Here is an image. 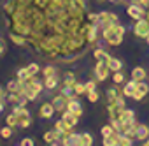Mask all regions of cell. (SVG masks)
<instances>
[{
    "label": "cell",
    "mask_w": 149,
    "mask_h": 146,
    "mask_svg": "<svg viewBox=\"0 0 149 146\" xmlns=\"http://www.w3.org/2000/svg\"><path fill=\"white\" fill-rule=\"evenodd\" d=\"M102 34H104V39L111 44V46H118L123 42V37H125V28L116 23V25H111L107 28H102Z\"/></svg>",
    "instance_id": "6da1fadb"
},
{
    "label": "cell",
    "mask_w": 149,
    "mask_h": 146,
    "mask_svg": "<svg viewBox=\"0 0 149 146\" xmlns=\"http://www.w3.org/2000/svg\"><path fill=\"white\" fill-rule=\"evenodd\" d=\"M125 109V95L114 102H107V113H109V118L111 121H118L121 118V113Z\"/></svg>",
    "instance_id": "7a4b0ae2"
},
{
    "label": "cell",
    "mask_w": 149,
    "mask_h": 146,
    "mask_svg": "<svg viewBox=\"0 0 149 146\" xmlns=\"http://www.w3.org/2000/svg\"><path fill=\"white\" fill-rule=\"evenodd\" d=\"M119 121H121V132H125L126 128H132V127H135L137 123H135V113L132 111V109H123V113H121V118H119Z\"/></svg>",
    "instance_id": "3957f363"
},
{
    "label": "cell",
    "mask_w": 149,
    "mask_h": 146,
    "mask_svg": "<svg viewBox=\"0 0 149 146\" xmlns=\"http://www.w3.org/2000/svg\"><path fill=\"white\" fill-rule=\"evenodd\" d=\"M116 23H119V21H118V16H116L114 13L104 11V13L98 14V27H100V28H107V27L116 25Z\"/></svg>",
    "instance_id": "277c9868"
},
{
    "label": "cell",
    "mask_w": 149,
    "mask_h": 146,
    "mask_svg": "<svg viewBox=\"0 0 149 146\" xmlns=\"http://www.w3.org/2000/svg\"><path fill=\"white\" fill-rule=\"evenodd\" d=\"M133 34H135L137 37L147 39V35H149V21H147L146 18L137 20V21H135V27H133Z\"/></svg>",
    "instance_id": "5b68a950"
},
{
    "label": "cell",
    "mask_w": 149,
    "mask_h": 146,
    "mask_svg": "<svg viewBox=\"0 0 149 146\" xmlns=\"http://www.w3.org/2000/svg\"><path fill=\"white\" fill-rule=\"evenodd\" d=\"M126 13H128V16L132 18V20H142V18H146V9L142 7V6H139L137 2L135 4H132V6H128V9H126Z\"/></svg>",
    "instance_id": "8992f818"
},
{
    "label": "cell",
    "mask_w": 149,
    "mask_h": 146,
    "mask_svg": "<svg viewBox=\"0 0 149 146\" xmlns=\"http://www.w3.org/2000/svg\"><path fill=\"white\" fill-rule=\"evenodd\" d=\"M95 74H97V79L98 81H105L107 79V74H109V65H107V62H97V65H95Z\"/></svg>",
    "instance_id": "52a82bcc"
},
{
    "label": "cell",
    "mask_w": 149,
    "mask_h": 146,
    "mask_svg": "<svg viewBox=\"0 0 149 146\" xmlns=\"http://www.w3.org/2000/svg\"><path fill=\"white\" fill-rule=\"evenodd\" d=\"M11 30L16 32V34H19V35H23V37H26V39L32 34V27L28 23H11Z\"/></svg>",
    "instance_id": "ba28073f"
},
{
    "label": "cell",
    "mask_w": 149,
    "mask_h": 146,
    "mask_svg": "<svg viewBox=\"0 0 149 146\" xmlns=\"http://www.w3.org/2000/svg\"><path fill=\"white\" fill-rule=\"evenodd\" d=\"M61 120H63V123L67 125V128L70 130V128H74V127L77 125V120H79V116L65 109V111H63V114H61Z\"/></svg>",
    "instance_id": "9c48e42d"
},
{
    "label": "cell",
    "mask_w": 149,
    "mask_h": 146,
    "mask_svg": "<svg viewBox=\"0 0 149 146\" xmlns=\"http://www.w3.org/2000/svg\"><path fill=\"white\" fill-rule=\"evenodd\" d=\"M51 104H53V107H54V111H60V113H63L65 109H67V104H68V99L65 97V95H56L53 100H51Z\"/></svg>",
    "instance_id": "30bf717a"
},
{
    "label": "cell",
    "mask_w": 149,
    "mask_h": 146,
    "mask_svg": "<svg viewBox=\"0 0 149 146\" xmlns=\"http://www.w3.org/2000/svg\"><path fill=\"white\" fill-rule=\"evenodd\" d=\"M147 93H149V85H146L144 81H139V83H137V88H135L133 99H135V100H142Z\"/></svg>",
    "instance_id": "8fae6325"
},
{
    "label": "cell",
    "mask_w": 149,
    "mask_h": 146,
    "mask_svg": "<svg viewBox=\"0 0 149 146\" xmlns=\"http://www.w3.org/2000/svg\"><path fill=\"white\" fill-rule=\"evenodd\" d=\"M63 144L65 146H79L81 144V135H77V134H72L70 130L65 134V137H63Z\"/></svg>",
    "instance_id": "7c38bea8"
},
{
    "label": "cell",
    "mask_w": 149,
    "mask_h": 146,
    "mask_svg": "<svg viewBox=\"0 0 149 146\" xmlns=\"http://www.w3.org/2000/svg\"><path fill=\"white\" fill-rule=\"evenodd\" d=\"M67 111H70V113H74V114H77V116H81V114H83V107H81L79 100H76V97L68 99V104H67Z\"/></svg>",
    "instance_id": "4fadbf2b"
},
{
    "label": "cell",
    "mask_w": 149,
    "mask_h": 146,
    "mask_svg": "<svg viewBox=\"0 0 149 146\" xmlns=\"http://www.w3.org/2000/svg\"><path fill=\"white\" fill-rule=\"evenodd\" d=\"M98 25H91L90 28H88V32H86V41H88V44H95L97 42V37H98Z\"/></svg>",
    "instance_id": "5bb4252c"
},
{
    "label": "cell",
    "mask_w": 149,
    "mask_h": 146,
    "mask_svg": "<svg viewBox=\"0 0 149 146\" xmlns=\"http://www.w3.org/2000/svg\"><path fill=\"white\" fill-rule=\"evenodd\" d=\"M137 83H139V81H135V79L128 81V83L123 86V95H125V97H132V99H133V95H135V88H137Z\"/></svg>",
    "instance_id": "9a60e30c"
},
{
    "label": "cell",
    "mask_w": 149,
    "mask_h": 146,
    "mask_svg": "<svg viewBox=\"0 0 149 146\" xmlns=\"http://www.w3.org/2000/svg\"><path fill=\"white\" fill-rule=\"evenodd\" d=\"M105 97H107V100H109V102H114V100L121 99V97H123V93H121V90H119L118 86H111V88L107 90Z\"/></svg>",
    "instance_id": "2e32d148"
},
{
    "label": "cell",
    "mask_w": 149,
    "mask_h": 146,
    "mask_svg": "<svg viewBox=\"0 0 149 146\" xmlns=\"http://www.w3.org/2000/svg\"><path fill=\"white\" fill-rule=\"evenodd\" d=\"M53 113H54V107H53V104L51 102H46V104H42L40 106V109H39V114L42 116V118H51L53 116Z\"/></svg>",
    "instance_id": "e0dca14e"
},
{
    "label": "cell",
    "mask_w": 149,
    "mask_h": 146,
    "mask_svg": "<svg viewBox=\"0 0 149 146\" xmlns=\"http://www.w3.org/2000/svg\"><path fill=\"white\" fill-rule=\"evenodd\" d=\"M147 135H149V128H147V125H142V123H140V125L135 127V139L146 141Z\"/></svg>",
    "instance_id": "ac0fdd59"
},
{
    "label": "cell",
    "mask_w": 149,
    "mask_h": 146,
    "mask_svg": "<svg viewBox=\"0 0 149 146\" xmlns=\"http://www.w3.org/2000/svg\"><path fill=\"white\" fill-rule=\"evenodd\" d=\"M21 90H23V83L16 78V79H13V81H9V85H7V92H11V93H19L21 95Z\"/></svg>",
    "instance_id": "d6986e66"
},
{
    "label": "cell",
    "mask_w": 149,
    "mask_h": 146,
    "mask_svg": "<svg viewBox=\"0 0 149 146\" xmlns=\"http://www.w3.org/2000/svg\"><path fill=\"white\" fill-rule=\"evenodd\" d=\"M9 39H11L16 46H26V44H28V39L23 37V35H19V34H16V32H11V34H9Z\"/></svg>",
    "instance_id": "ffe728a7"
},
{
    "label": "cell",
    "mask_w": 149,
    "mask_h": 146,
    "mask_svg": "<svg viewBox=\"0 0 149 146\" xmlns=\"http://www.w3.org/2000/svg\"><path fill=\"white\" fill-rule=\"evenodd\" d=\"M146 76H147V72H146L142 67H135V69L132 70V79H135V81H144Z\"/></svg>",
    "instance_id": "44dd1931"
},
{
    "label": "cell",
    "mask_w": 149,
    "mask_h": 146,
    "mask_svg": "<svg viewBox=\"0 0 149 146\" xmlns=\"http://www.w3.org/2000/svg\"><path fill=\"white\" fill-rule=\"evenodd\" d=\"M107 65H109V70H111V72H116V70H121V69H123V63H121V60H118V58H112V56H109V60H107Z\"/></svg>",
    "instance_id": "7402d4cb"
},
{
    "label": "cell",
    "mask_w": 149,
    "mask_h": 146,
    "mask_svg": "<svg viewBox=\"0 0 149 146\" xmlns=\"http://www.w3.org/2000/svg\"><path fill=\"white\" fill-rule=\"evenodd\" d=\"M119 135H121V132H114L112 135L104 137V146H116V144H119Z\"/></svg>",
    "instance_id": "603a6c76"
},
{
    "label": "cell",
    "mask_w": 149,
    "mask_h": 146,
    "mask_svg": "<svg viewBox=\"0 0 149 146\" xmlns=\"http://www.w3.org/2000/svg\"><path fill=\"white\" fill-rule=\"evenodd\" d=\"M56 85H58V78H56V74H53V76H46V78H44V86H46L47 90H54Z\"/></svg>",
    "instance_id": "cb8c5ba5"
},
{
    "label": "cell",
    "mask_w": 149,
    "mask_h": 146,
    "mask_svg": "<svg viewBox=\"0 0 149 146\" xmlns=\"http://www.w3.org/2000/svg\"><path fill=\"white\" fill-rule=\"evenodd\" d=\"M32 125V118L30 114H18V127L21 128H28Z\"/></svg>",
    "instance_id": "d4e9b609"
},
{
    "label": "cell",
    "mask_w": 149,
    "mask_h": 146,
    "mask_svg": "<svg viewBox=\"0 0 149 146\" xmlns=\"http://www.w3.org/2000/svg\"><path fill=\"white\" fill-rule=\"evenodd\" d=\"M44 141L49 142V144H60V141H58V132H56V130L46 132V134H44Z\"/></svg>",
    "instance_id": "484cf974"
},
{
    "label": "cell",
    "mask_w": 149,
    "mask_h": 146,
    "mask_svg": "<svg viewBox=\"0 0 149 146\" xmlns=\"http://www.w3.org/2000/svg\"><path fill=\"white\" fill-rule=\"evenodd\" d=\"M16 9H18V2H16V0H7V2L4 4V11H6L9 16H13V14L16 13Z\"/></svg>",
    "instance_id": "4316f807"
},
{
    "label": "cell",
    "mask_w": 149,
    "mask_h": 146,
    "mask_svg": "<svg viewBox=\"0 0 149 146\" xmlns=\"http://www.w3.org/2000/svg\"><path fill=\"white\" fill-rule=\"evenodd\" d=\"M16 78H18V79L21 81V83H25V81H28V79H30L32 76L28 74V70H26V67H25V69H19V70L16 72Z\"/></svg>",
    "instance_id": "83f0119b"
},
{
    "label": "cell",
    "mask_w": 149,
    "mask_h": 146,
    "mask_svg": "<svg viewBox=\"0 0 149 146\" xmlns=\"http://www.w3.org/2000/svg\"><path fill=\"white\" fill-rule=\"evenodd\" d=\"M91 144H93V137H91V134H88V132L81 134V146H91Z\"/></svg>",
    "instance_id": "f1b7e54d"
},
{
    "label": "cell",
    "mask_w": 149,
    "mask_h": 146,
    "mask_svg": "<svg viewBox=\"0 0 149 146\" xmlns=\"http://www.w3.org/2000/svg\"><path fill=\"white\" fill-rule=\"evenodd\" d=\"M95 58H97V62L100 60V62H107L109 60V55L104 51V49H95Z\"/></svg>",
    "instance_id": "f546056e"
},
{
    "label": "cell",
    "mask_w": 149,
    "mask_h": 146,
    "mask_svg": "<svg viewBox=\"0 0 149 146\" xmlns=\"http://www.w3.org/2000/svg\"><path fill=\"white\" fill-rule=\"evenodd\" d=\"M6 123H7L9 127H18V114H16V113H11V114L6 118Z\"/></svg>",
    "instance_id": "4dcf8cb0"
},
{
    "label": "cell",
    "mask_w": 149,
    "mask_h": 146,
    "mask_svg": "<svg viewBox=\"0 0 149 146\" xmlns=\"http://www.w3.org/2000/svg\"><path fill=\"white\" fill-rule=\"evenodd\" d=\"M74 92H76V95H83V93H86V85L76 81V83H74Z\"/></svg>",
    "instance_id": "1f68e13d"
},
{
    "label": "cell",
    "mask_w": 149,
    "mask_h": 146,
    "mask_svg": "<svg viewBox=\"0 0 149 146\" xmlns=\"http://www.w3.org/2000/svg\"><path fill=\"white\" fill-rule=\"evenodd\" d=\"M100 132H102V135H104V137H109V135H112V134L116 132V128H114V127H112V123H111V125L102 127V130H100Z\"/></svg>",
    "instance_id": "d6a6232c"
},
{
    "label": "cell",
    "mask_w": 149,
    "mask_h": 146,
    "mask_svg": "<svg viewBox=\"0 0 149 146\" xmlns=\"http://www.w3.org/2000/svg\"><path fill=\"white\" fill-rule=\"evenodd\" d=\"M49 2H51V0H33V6L37 9H40V11H46V7L49 6Z\"/></svg>",
    "instance_id": "836d02e7"
},
{
    "label": "cell",
    "mask_w": 149,
    "mask_h": 146,
    "mask_svg": "<svg viewBox=\"0 0 149 146\" xmlns=\"http://www.w3.org/2000/svg\"><path fill=\"white\" fill-rule=\"evenodd\" d=\"M7 100H9L11 104H19L21 95H19V93H11V92H7Z\"/></svg>",
    "instance_id": "e575fe53"
},
{
    "label": "cell",
    "mask_w": 149,
    "mask_h": 146,
    "mask_svg": "<svg viewBox=\"0 0 149 146\" xmlns=\"http://www.w3.org/2000/svg\"><path fill=\"white\" fill-rule=\"evenodd\" d=\"M72 4L76 6V9H77V11L86 13V2H84V0H72Z\"/></svg>",
    "instance_id": "d590c367"
},
{
    "label": "cell",
    "mask_w": 149,
    "mask_h": 146,
    "mask_svg": "<svg viewBox=\"0 0 149 146\" xmlns=\"http://www.w3.org/2000/svg\"><path fill=\"white\" fill-rule=\"evenodd\" d=\"M112 79H114V83H116V85L125 83V76H123V72H121V70H116V72H114V76H112Z\"/></svg>",
    "instance_id": "8d00e7d4"
},
{
    "label": "cell",
    "mask_w": 149,
    "mask_h": 146,
    "mask_svg": "<svg viewBox=\"0 0 149 146\" xmlns=\"http://www.w3.org/2000/svg\"><path fill=\"white\" fill-rule=\"evenodd\" d=\"M26 70H28V74H30V76H37V72L40 70V67H39L37 63H30V65L26 67Z\"/></svg>",
    "instance_id": "74e56055"
},
{
    "label": "cell",
    "mask_w": 149,
    "mask_h": 146,
    "mask_svg": "<svg viewBox=\"0 0 149 146\" xmlns=\"http://www.w3.org/2000/svg\"><path fill=\"white\" fill-rule=\"evenodd\" d=\"M74 83H76V76H74L72 72L65 74V78H63V85H74Z\"/></svg>",
    "instance_id": "f35d334b"
},
{
    "label": "cell",
    "mask_w": 149,
    "mask_h": 146,
    "mask_svg": "<svg viewBox=\"0 0 149 146\" xmlns=\"http://www.w3.org/2000/svg\"><path fill=\"white\" fill-rule=\"evenodd\" d=\"M11 128H13V127H9V125H7L6 128H2V130H0V135H2L4 139H9V137L13 135V130H11Z\"/></svg>",
    "instance_id": "ab89813d"
},
{
    "label": "cell",
    "mask_w": 149,
    "mask_h": 146,
    "mask_svg": "<svg viewBox=\"0 0 149 146\" xmlns=\"http://www.w3.org/2000/svg\"><path fill=\"white\" fill-rule=\"evenodd\" d=\"M86 21H88V23H91V25H98V14L90 13V14L86 16Z\"/></svg>",
    "instance_id": "60d3db41"
},
{
    "label": "cell",
    "mask_w": 149,
    "mask_h": 146,
    "mask_svg": "<svg viewBox=\"0 0 149 146\" xmlns=\"http://www.w3.org/2000/svg\"><path fill=\"white\" fill-rule=\"evenodd\" d=\"M86 95H88V100H90V102H97V100H98V92H97V90L86 92Z\"/></svg>",
    "instance_id": "b9f144b4"
},
{
    "label": "cell",
    "mask_w": 149,
    "mask_h": 146,
    "mask_svg": "<svg viewBox=\"0 0 149 146\" xmlns=\"http://www.w3.org/2000/svg\"><path fill=\"white\" fill-rule=\"evenodd\" d=\"M42 74H44V78H46V76H53V74H56V69L51 67V65H47V67H44Z\"/></svg>",
    "instance_id": "7bdbcfd3"
},
{
    "label": "cell",
    "mask_w": 149,
    "mask_h": 146,
    "mask_svg": "<svg viewBox=\"0 0 149 146\" xmlns=\"http://www.w3.org/2000/svg\"><path fill=\"white\" fill-rule=\"evenodd\" d=\"M54 128H56V130H61V132H67V130H68V128H67V125L63 123V120L56 121V123H54Z\"/></svg>",
    "instance_id": "ee69618b"
},
{
    "label": "cell",
    "mask_w": 149,
    "mask_h": 146,
    "mask_svg": "<svg viewBox=\"0 0 149 146\" xmlns=\"http://www.w3.org/2000/svg\"><path fill=\"white\" fill-rule=\"evenodd\" d=\"M21 146H33V139H30V137H25V139L21 141Z\"/></svg>",
    "instance_id": "f6af8a7d"
},
{
    "label": "cell",
    "mask_w": 149,
    "mask_h": 146,
    "mask_svg": "<svg viewBox=\"0 0 149 146\" xmlns=\"http://www.w3.org/2000/svg\"><path fill=\"white\" fill-rule=\"evenodd\" d=\"M86 85V92H91V90H95V81H88V83H84Z\"/></svg>",
    "instance_id": "bcb514c9"
},
{
    "label": "cell",
    "mask_w": 149,
    "mask_h": 146,
    "mask_svg": "<svg viewBox=\"0 0 149 146\" xmlns=\"http://www.w3.org/2000/svg\"><path fill=\"white\" fill-rule=\"evenodd\" d=\"M137 4L142 6L144 9H147V7H149V0H137Z\"/></svg>",
    "instance_id": "7dc6e473"
},
{
    "label": "cell",
    "mask_w": 149,
    "mask_h": 146,
    "mask_svg": "<svg viewBox=\"0 0 149 146\" xmlns=\"http://www.w3.org/2000/svg\"><path fill=\"white\" fill-rule=\"evenodd\" d=\"M4 53H6V46H4V42H2V41H0V56H2Z\"/></svg>",
    "instance_id": "c3c4849f"
},
{
    "label": "cell",
    "mask_w": 149,
    "mask_h": 146,
    "mask_svg": "<svg viewBox=\"0 0 149 146\" xmlns=\"http://www.w3.org/2000/svg\"><path fill=\"white\" fill-rule=\"evenodd\" d=\"M2 99H4V88L0 86V100H2Z\"/></svg>",
    "instance_id": "681fc988"
},
{
    "label": "cell",
    "mask_w": 149,
    "mask_h": 146,
    "mask_svg": "<svg viewBox=\"0 0 149 146\" xmlns=\"http://www.w3.org/2000/svg\"><path fill=\"white\" fill-rule=\"evenodd\" d=\"M109 2H112V4H121L123 0H109Z\"/></svg>",
    "instance_id": "f907efd6"
},
{
    "label": "cell",
    "mask_w": 149,
    "mask_h": 146,
    "mask_svg": "<svg viewBox=\"0 0 149 146\" xmlns=\"http://www.w3.org/2000/svg\"><path fill=\"white\" fill-rule=\"evenodd\" d=\"M146 20H147V21H149V7H147V9H146Z\"/></svg>",
    "instance_id": "816d5d0a"
},
{
    "label": "cell",
    "mask_w": 149,
    "mask_h": 146,
    "mask_svg": "<svg viewBox=\"0 0 149 146\" xmlns=\"http://www.w3.org/2000/svg\"><path fill=\"white\" fill-rule=\"evenodd\" d=\"M2 109H4V102L0 100V113H2Z\"/></svg>",
    "instance_id": "f5cc1de1"
},
{
    "label": "cell",
    "mask_w": 149,
    "mask_h": 146,
    "mask_svg": "<svg viewBox=\"0 0 149 146\" xmlns=\"http://www.w3.org/2000/svg\"><path fill=\"white\" fill-rule=\"evenodd\" d=\"M144 144H146V146H149V139H146V142H144Z\"/></svg>",
    "instance_id": "db71d44e"
},
{
    "label": "cell",
    "mask_w": 149,
    "mask_h": 146,
    "mask_svg": "<svg viewBox=\"0 0 149 146\" xmlns=\"http://www.w3.org/2000/svg\"><path fill=\"white\" fill-rule=\"evenodd\" d=\"M97 2H105V0H97Z\"/></svg>",
    "instance_id": "11a10c76"
},
{
    "label": "cell",
    "mask_w": 149,
    "mask_h": 146,
    "mask_svg": "<svg viewBox=\"0 0 149 146\" xmlns=\"http://www.w3.org/2000/svg\"><path fill=\"white\" fill-rule=\"evenodd\" d=\"M147 44H149V35H147Z\"/></svg>",
    "instance_id": "9f6ffc18"
}]
</instances>
